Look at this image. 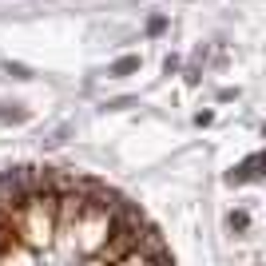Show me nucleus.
I'll return each instance as SVG.
<instances>
[{
  "label": "nucleus",
  "mask_w": 266,
  "mask_h": 266,
  "mask_svg": "<svg viewBox=\"0 0 266 266\" xmlns=\"http://www.w3.org/2000/svg\"><path fill=\"white\" fill-rule=\"evenodd\" d=\"M0 266H175L159 230L107 183L12 167L0 175Z\"/></svg>",
  "instance_id": "obj_1"
}]
</instances>
